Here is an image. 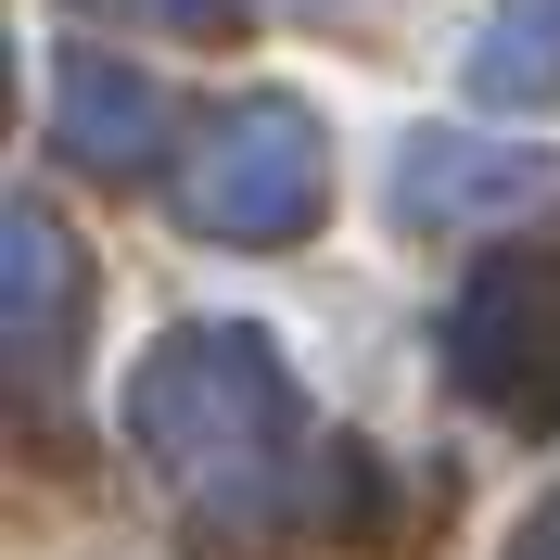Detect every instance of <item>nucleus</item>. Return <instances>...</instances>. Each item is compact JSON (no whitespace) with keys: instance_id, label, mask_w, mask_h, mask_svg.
<instances>
[{"instance_id":"nucleus-7","label":"nucleus","mask_w":560,"mask_h":560,"mask_svg":"<svg viewBox=\"0 0 560 560\" xmlns=\"http://www.w3.org/2000/svg\"><path fill=\"white\" fill-rule=\"evenodd\" d=\"M471 103H497V115L560 103V0H497L485 13V38H471Z\"/></svg>"},{"instance_id":"nucleus-6","label":"nucleus","mask_w":560,"mask_h":560,"mask_svg":"<svg viewBox=\"0 0 560 560\" xmlns=\"http://www.w3.org/2000/svg\"><path fill=\"white\" fill-rule=\"evenodd\" d=\"M0 243H13V268H0L13 357H38V370H51V357H65V331H77V255H65V230H51L38 205H13V230H0Z\"/></svg>"},{"instance_id":"nucleus-3","label":"nucleus","mask_w":560,"mask_h":560,"mask_svg":"<svg viewBox=\"0 0 560 560\" xmlns=\"http://www.w3.org/2000/svg\"><path fill=\"white\" fill-rule=\"evenodd\" d=\"M446 345H458V383L485 395V408L560 420V255H497V268H471Z\"/></svg>"},{"instance_id":"nucleus-1","label":"nucleus","mask_w":560,"mask_h":560,"mask_svg":"<svg viewBox=\"0 0 560 560\" xmlns=\"http://www.w3.org/2000/svg\"><path fill=\"white\" fill-rule=\"evenodd\" d=\"M128 446L178 497H255L293 446V383L255 331H166L128 370Z\"/></svg>"},{"instance_id":"nucleus-9","label":"nucleus","mask_w":560,"mask_h":560,"mask_svg":"<svg viewBox=\"0 0 560 560\" xmlns=\"http://www.w3.org/2000/svg\"><path fill=\"white\" fill-rule=\"evenodd\" d=\"M523 560H560V485L535 497V523H523Z\"/></svg>"},{"instance_id":"nucleus-5","label":"nucleus","mask_w":560,"mask_h":560,"mask_svg":"<svg viewBox=\"0 0 560 560\" xmlns=\"http://www.w3.org/2000/svg\"><path fill=\"white\" fill-rule=\"evenodd\" d=\"M548 178H560L548 153H485V140H420V166H408V191H395V205H408V217H433V230H458V217L535 205Z\"/></svg>"},{"instance_id":"nucleus-4","label":"nucleus","mask_w":560,"mask_h":560,"mask_svg":"<svg viewBox=\"0 0 560 560\" xmlns=\"http://www.w3.org/2000/svg\"><path fill=\"white\" fill-rule=\"evenodd\" d=\"M51 140L90 153V166H140L166 140V90L128 65V51H65L51 65Z\"/></svg>"},{"instance_id":"nucleus-8","label":"nucleus","mask_w":560,"mask_h":560,"mask_svg":"<svg viewBox=\"0 0 560 560\" xmlns=\"http://www.w3.org/2000/svg\"><path fill=\"white\" fill-rule=\"evenodd\" d=\"M90 13H128V26H217V13H243V0H90Z\"/></svg>"},{"instance_id":"nucleus-2","label":"nucleus","mask_w":560,"mask_h":560,"mask_svg":"<svg viewBox=\"0 0 560 560\" xmlns=\"http://www.w3.org/2000/svg\"><path fill=\"white\" fill-rule=\"evenodd\" d=\"M318 191H331V166H318V115L293 90H243L178 166V217L205 243H293Z\"/></svg>"}]
</instances>
